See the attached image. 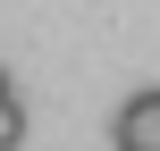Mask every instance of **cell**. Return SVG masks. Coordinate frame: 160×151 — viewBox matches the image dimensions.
Instances as JSON below:
<instances>
[{
    "label": "cell",
    "instance_id": "1",
    "mask_svg": "<svg viewBox=\"0 0 160 151\" xmlns=\"http://www.w3.org/2000/svg\"><path fill=\"white\" fill-rule=\"evenodd\" d=\"M110 143H118V151H160V84H143V92H127V101H118Z\"/></svg>",
    "mask_w": 160,
    "mask_h": 151
},
{
    "label": "cell",
    "instance_id": "2",
    "mask_svg": "<svg viewBox=\"0 0 160 151\" xmlns=\"http://www.w3.org/2000/svg\"><path fill=\"white\" fill-rule=\"evenodd\" d=\"M25 143V109H17V101H0V151H17Z\"/></svg>",
    "mask_w": 160,
    "mask_h": 151
},
{
    "label": "cell",
    "instance_id": "3",
    "mask_svg": "<svg viewBox=\"0 0 160 151\" xmlns=\"http://www.w3.org/2000/svg\"><path fill=\"white\" fill-rule=\"evenodd\" d=\"M0 101H17V84H8V67H0Z\"/></svg>",
    "mask_w": 160,
    "mask_h": 151
}]
</instances>
